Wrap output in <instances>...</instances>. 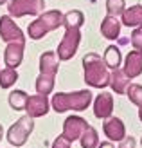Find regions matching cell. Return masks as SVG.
<instances>
[{"instance_id":"cell-5","label":"cell","mask_w":142,"mask_h":148,"mask_svg":"<svg viewBox=\"0 0 142 148\" xmlns=\"http://www.w3.org/2000/svg\"><path fill=\"white\" fill-rule=\"evenodd\" d=\"M124 72L130 78H137L139 74H142V53L140 51H133L126 56V63H124Z\"/></svg>"},{"instance_id":"cell-1","label":"cell","mask_w":142,"mask_h":148,"mask_svg":"<svg viewBox=\"0 0 142 148\" xmlns=\"http://www.w3.org/2000/svg\"><path fill=\"white\" fill-rule=\"evenodd\" d=\"M85 78L94 87H106L108 85V72L95 54H88L85 58Z\"/></svg>"},{"instance_id":"cell-19","label":"cell","mask_w":142,"mask_h":148,"mask_svg":"<svg viewBox=\"0 0 142 148\" xmlns=\"http://www.w3.org/2000/svg\"><path fill=\"white\" fill-rule=\"evenodd\" d=\"M81 22H83V16H81L79 11H72L67 16V25L69 27H77V25H81Z\"/></svg>"},{"instance_id":"cell-21","label":"cell","mask_w":142,"mask_h":148,"mask_svg":"<svg viewBox=\"0 0 142 148\" xmlns=\"http://www.w3.org/2000/svg\"><path fill=\"white\" fill-rule=\"evenodd\" d=\"M11 103L14 108H24V103H25V94L24 92H16L14 96H11Z\"/></svg>"},{"instance_id":"cell-6","label":"cell","mask_w":142,"mask_h":148,"mask_svg":"<svg viewBox=\"0 0 142 148\" xmlns=\"http://www.w3.org/2000/svg\"><path fill=\"white\" fill-rule=\"evenodd\" d=\"M88 128V125L81 119V117H69V119L65 121V137L67 139H76V137H79L83 132Z\"/></svg>"},{"instance_id":"cell-16","label":"cell","mask_w":142,"mask_h":148,"mask_svg":"<svg viewBox=\"0 0 142 148\" xmlns=\"http://www.w3.org/2000/svg\"><path fill=\"white\" fill-rule=\"evenodd\" d=\"M81 145H83V148H95L97 145V134L94 128H86L83 139H81Z\"/></svg>"},{"instance_id":"cell-22","label":"cell","mask_w":142,"mask_h":148,"mask_svg":"<svg viewBox=\"0 0 142 148\" xmlns=\"http://www.w3.org/2000/svg\"><path fill=\"white\" fill-rule=\"evenodd\" d=\"M119 148H135V139L128 137V139H121V146Z\"/></svg>"},{"instance_id":"cell-2","label":"cell","mask_w":142,"mask_h":148,"mask_svg":"<svg viewBox=\"0 0 142 148\" xmlns=\"http://www.w3.org/2000/svg\"><path fill=\"white\" fill-rule=\"evenodd\" d=\"M54 108L58 112H63L67 108H76V110H83L88 107L90 103V92H76V94H58L54 96Z\"/></svg>"},{"instance_id":"cell-20","label":"cell","mask_w":142,"mask_h":148,"mask_svg":"<svg viewBox=\"0 0 142 148\" xmlns=\"http://www.w3.org/2000/svg\"><path fill=\"white\" fill-rule=\"evenodd\" d=\"M131 43H133V47H135L137 51H140L142 53V29H135L131 34Z\"/></svg>"},{"instance_id":"cell-8","label":"cell","mask_w":142,"mask_h":148,"mask_svg":"<svg viewBox=\"0 0 142 148\" xmlns=\"http://www.w3.org/2000/svg\"><path fill=\"white\" fill-rule=\"evenodd\" d=\"M122 22L130 27H140L142 25V5H131L130 9L122 11Z\"/></svg>"},{"instance_id":"cell-3","label":"cell","mask_w":142,"mask_h":148,"mask_svg":"<svg viewBox=\"0 0 142 148\" xmlns=\"http://www.w3.org/2000/svg\"><path fill=\"white\" fill-rule=\"evenodd\" d=\"M59 24H61V14H59V11H50L41 20H38L36 24L31 25V36L33 38H40L41 34H45L50 29L58 27Z\"/></svg>"},{"instance_id":"cell-26","label":"cell","mask_w":142,"mask_h":148,"mask_svg":"<svg viewBox=\"0 0 142 148\" xmlns=\"http://www.w3.org/2000/svg\"><path fill=\"white\" fill-rule=\"evenodd\" d=\"M140 143H142V141H140Z\"/></svg>"},{"instance_id":"cell-24","label":"cell","mask_w":142,"mask_h":148,"mask_svg":"<svg viewBox=\"0 0 142 148\" xmlns=\"http://www.w3.org/2000/svg\"><path fill=\"white\" fill-rule=\"evenodd\" d=\"M99 148H113V146H111V145H110V143H103V145H101V146H99Z\"/></svg>"},{"instance_id":"cell-17","label":"cell","mask_w":142,"mask_h":148,"mask_svg":"<svg viewBox=\"0 0 142 148\" xmlns=\"http://www.w3.org/2000/svg\"><path fill=\"white\" fill-rule=\"evenodd\" d=\"M128 96L135 105L142 107V85H130L128 87Z\"/></svg>"},{"instance_id":"cell-15","label":"cell","mask_w":142,"mask_h":148,"mask_svg":"<svg viewBox=\"0 0 142 148\" xmlns=\"http://www.w3.org/2000/svg\"><path fill=\"white\" fill-rule=\"evenodd\" d=\"M104 60H106V63L110 65V67H117L119 63H121V53H119L117 47H108L106 49V56H104Z\"/></svg>"},{"instance_id":"cell-9","label":"cell","mask_w":142,"mask_h":148,"mask_svg":"<svg viewBox=\"0 0 142 148\" xmlns=\"http://www.w3.org/2000/svg\"><path fill=\"white\" fill-rule=\"evenodd\" d=\"M104 132H106V136L110 139H115V141L124 139V125L117 117H111V119H108L104 123Z\"/></svg>"},{"instance_id":"cell-18","label":"cell","mask_w":142,"mask_h":148,"mask_svg":"<svg viewBox=\"0 0 142 148\" xmlns=\"http://www.w3.org/2000/svg\"><path fill=\"white\" fill-rule=\"evenodd\" d=\"M124 11V0H108V13L117 14Z\"/></svg>"},{"instance_id":"cell-12","label":"cell","mask_w":142,"mask_h":148,"mask_svg":"<svg viewBox=\"0 0 142 148\" xmlns=\"http://www.w3.org/2000/svg\"><path fill=\"white\" fill-rule=\"evenodd\" d=\"M119 31H121V24H119L113 16H108L106 20L103 22V34L106 36V38H110V40L117 38Z\"/></svg>"},{"instance_id":"cell-7","label":"cell","mask_w":142,"mask_h":148,"mask_svg":"<svg viewBox=\"0 0 142 148\" xmlns=\"http://www.w3.org/2000/svg\"><path fill=\"white\" fill-rule=\"evenodd\" d=\"M31 128H33L31 119H27V117L20 119V123L16 125V127L11 128V136H9L11 143H14V145H22V143L27 139V134L31 132Z\"/></svg>"},{"instance_id":"cell-4","label":"cell","mask_w":142,"mask_h":148,"mask_svg":"<svg viewBox=\"0 0 142 148\" xmlns=\"http://www.w3.org/2000/svg\"><path fill=\"white\" fill-rule=\"evenodd\" d=\"M77 42H79V33H77V27H69V33H67L63 43L59 45V56L67 60L70 58L74 53H76V47H77Z\"/></svg>"},{"instance_id":"cell-14","label":"cell","mask_w":142,"mask_h":148,"mask_svg":"<svg viewBox=\"0 0 142 148\" xmlns=\"http://www.w3.org/2000/svg\"><path fill=\"white\" fill-rule=\"evenodd\" d=\"M41 69L45 71V72H49V74H54L56 72L58 63H56V58H54V54H52V53L43 54V58H41Z\"/></svg>"},{"instance_id":"cell-25","label":"cell","mask_w":142,"mask_h":148,"mask_svg":"<svg viewBox=\"0 0 142 148\" xmlns=\"http://www.w3.org/2000/svg\"><path fill=\"white\" fill-rule=\"evenodd\" d=\"M139 117H140V121H142V107H140V110H139Z\"/></svg>"},{"instance_id":"cell-23","label":"cell","mask_w":142,"mask_h":148,"mask_svg":"<svg viewBox=\"0 0 142 148\" xmlns=\"http://www.w3.org/2000/svg\"><path fill=\"white\" fill-rule=\"evenodd\" d=\"M54 148H70L69 143H67V137H59L58 141L54 143Z\"/></svg>"},{"instance_id":"cell-11","label":"cell","mask_w":142,"mask_h":148,"mask_svg":"<svg viewBox=\"0 0 142 148\" xmlns=\"http://www.w3.org/2000/svg\"><path fill=\"white\" fill-rule=\"evenodd\" d=\"M128 81H130V76L126 72L115 71L113 74H111V87H113V90L119 92V94L126 92V88H128Z\"/></svg>"},{"instance_id":"cell-10","label":"cell","mask_w":142,"mask_h":148,"mask_svg":"<svg viewBox=\"0 0 142 148\" xmlns=\"http://www.w3.org/2000/svg\"><path fill=\"white\" fill-rule=\"evenodd\" d=\"M111 107H113V101H111L110 94H101L99 98L95 99V116L97 117H108L111 112Z\"/></svg>"},{"instance_id":"cell-13","label":"cell","mask_w":142,"mask_h":148,"mask_svg":"<svg viewBox=\"0 0 142 148\" xmlns=\"http://www.w3.org/2000/svg\"><path fill=\"white\" fill-rule=\"evenodd\" d=\"M29 112L31 116H41L47 112V99L45 98H31L29 99Z\"/></svg>"}]
</instances>
